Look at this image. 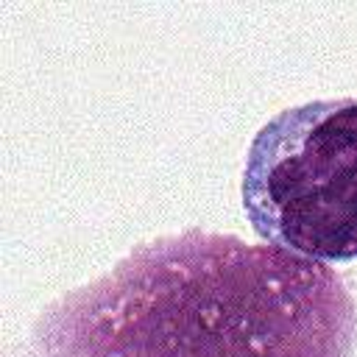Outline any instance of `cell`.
Returning <instances> with one entry per match:
<instances>
[{
  "mask_svg": "<svg viewBox=\"0 0 357 357\" xmlns=\"http://www.w3.org/2000/svg\"><path fill=\"white\" fill-rule=\"evenodd\" d=\"M357 307L318 259L187 229L42 310L31 357H351Z\"/></svg>",
  "mask_w": 357,
  "mask_h": 357,
  "instance_id": "cell-1",
  "label": "cell"
},
{
  "mask_svg": "<svg viewBox=\"0 0 357 357\" xmlns=\"http://www.w3.org/2000/svg\"><path fill=\"white\" fill-rule=\"evenodd\" d=\"M243 209L276 248L357 259V100H310L271 117L245 156Z\"/></svg>",
  "mask_w": 357,
  "mask_h": 357,
  "instance_id": "cell-2",
  "label": "cell"
}]
</instances>
